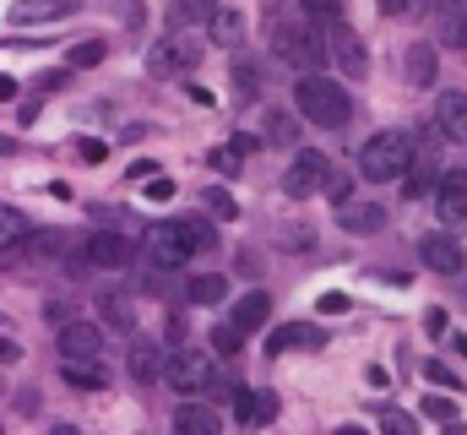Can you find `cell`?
Returning <instances> with one entry per match:
<instances>
[{
    "label": "cell",
    "mask_w": 467,
    "mask_h": 435,
    "mask_svg": "<svg viewBox=\"0 0 467 435\" xmlns=\"http://www.w3.org/2000/svg\"><path fill=\"white\" fill-rule=\"evenodd\" d=\"M202 202H207L218 218H239V202H234L229 191H218V186H207V191H202Z\"/></svg>",
    "instance_id": "34"
},
{
    "label": "cell",
    "mask_w": 467,
    "mask_h": 435,
    "mask_svg": "<svg viewBox=\"0 0 467 435\" xmlns=\"http://www.w3.org/2000/svg\"><path fill=\"white\" fill-rule=\"evenodd\" d=\"M218 430H223L218 408H207V403H180L174 408V435H218Z\"/></svg>",
    "instance_id": "17"
},
{
    "label": "cell",
    "mask_w": 467,
    "mask_h": 435,
    "mask_svg": "<svg viewBox=\"0 0 467 435\" xmlns=\"http://www.w3.org/2000/svg\"><path fill=\"white\" fill-rule=\"evenodd\" d=\"M294 104L305 120H316V125H348V88L343 82H332V77H321V71H310V77H299V88H294Z\"/></svg>",
    "instance_id": "1"
},
{
    "label": "cell",
    "mask_w": 467,
    "mask_h": 435,
    "mask_svg": "<svg viewBox=\"0 0 467 435\" xmlns=\"http://www.w3.org/2000/svg\"><path fill=\"white\" fill-rule=\"evenodd\" d=\"M5 99H16V82H11V77L0 71V104H5Z\"/></svg>",
    "instance_id": "48"
},
{
    "label": "cell",
    "mask_w": 467,
    "mask_h": 435,
    "mask_svg": "<svg viewBox=\"0 0 467 435\" xmlns=\"http://www.w3.org/2000/svg\"><path fill=\"white\" fill-rule=\"evenodd\" d=\"M207 27H213V44H239L244 38V16H239V5H218L213 16H207Z\"/></svg>",
    "instance_id": "24"
},
{
    "label": "cell",
    "mask_w": 467,
    "mask_h": 435,
    "mask_svg": "<svg viewBox=\"0 0 467 435\" xmlns=\"http://www.w3.org/2000/svg\"><path fill=\"white\" fill-rule=\"evenodd\" d=\"M446 435H467V425H462V419H451V425H446Z\"/></svg>",
    "instance_id": "49"
},
{
    "label": "cell",
    "mask_w": 467,
    "mask_h": 435,
    "mask_svg": "<svg viewBox=\"0 0 467 435\" xmlns=\"http://www.w3.org/2000/svg\"><path fill=\"white\" fill-rule=\"evenodd\" d=\"M152 348H136V359H130V370H136V381H147V376H158V359H147Z\"/></svg>",
    "instance_id": "40"
},
{
    "label": "cell",
    "mask_w": 467,
    "mask_h": 435,
    "mask_svg": "<svg viewBox=\"0 0 467 435\" xmlns=\"http://www.w3.org/2000/svg\"><path fill=\"white\" fill-rule=\"evenodd\" d=\"M424 376H430L435 387H457V376H451V370H446L441 359H430V365H424Z\"/></svg>",
    "instance_id": "43"
},
{
    "label": "cell",
    "mask_w": 467,
    "mask_h": 435,
    "mask_svg": "<svg viewBox=\"0 0 467 435\" xmlns=\"http://www.w3.org/2000/svg\"><path fill=\"white\" fill-rule=\"evenodd\" d=\"M435 213H441V223H467V169H441Z\"/></svg>",
    "instance_id": "8"
},
{
    "label": "cell",
    "mask_w": 467,
    "mask_h": 435,
    "mask_svg": "<svg viewBox=\"0 0 467 435\" xmlns=\"http://www.w3.org/2000/svg\"><path fill=\"white\" fill-rule=\"evenodd\" d=\"M435 38L446 49H467V5L462 0H435Z\"/></svg>",
    "instance_id": "11"
},
{
    "label": "cell",
    "mask_w": 467,
    "mask_h": 435,
    "mask_svg": "<svg viewBox=\"0 0 467 435\" xmlns=\"http://www.w3.org/2000/svg\"><path fill=\"white\" fill-rule=\"evenodd\" d=\"M196 60H202V49H196L191 33H169V38H158V44L147 49V71H152V77H185Z\"/></svg>",
    "instance_id": "4"
},
{
    "label": "cell",
    "mask_w": 467,
    "mask_h": 435,
    "mask_svg": "<svg viewBox=\"0 0 467 435\" xmlns=\"http://www.w3.org/2000/svg\"><path fill=\"white\" fill-rule=\"evenodd\" d=\"M424 414L441 419V425H451V419H457V403H451V398H424Z\"/></svg>",
    "instance_id": "37"
},
{
    "label": "cell",
    "mask_w": 467,
    "mask_h": 435,
    "mask_svg": "<svg viewBox=\"0 0 467 435\" xmlns=\"http://www.w3.org/2000/svg\"><path fill=\"white\" fill-rule=\"evenodd\" d=\"M321 191H327V196H332L337 207H348V196H353V180H348V175H327V186H321Z\"/></svg>",
    "instance_id": "35"
},
{
    "label": "cell",
    "mask_w": 467,
    "mask_h": 435,
    "mask_svg": "<svg viewBox=\"0 0 467 435\" xmlns=\"http://www.w3.org/2000/svg\"><path fill=\"white\" fill-rule=\"evenodd\" d=\"M408 153H413V142H408L402 131H380V136L364 142V153H358V175H364V180H402Z\"/></svg>",
    "instance_id": "2"
},
{
    "label": "cell",
    "mask_w": 467,
    "mask_h": 435,
    "mask_svg": "<svg viewBox=\"0 0 467 435\" xmlns=\"http://www.w3.org/2000/svg\"><path fill=\"white\" fill-rule=\"evenodd\" d=\"M77 5H82V0H16V5H11V22H22V27H27V22H60V16H71Z\"/></svg>",
    "instance_id": "18"
},
{
    "label": "cell",
    "mask_w": 467,
    "mask_h": 435,
    "mask_svg": "<svg viewBox=\"0 0 467 435\" xmlns=\"http://www.w3.org/2000/svg\"><path fill=\"white\" fill-rule=\"evenodd\" d=\"M104 55H109V44H99V38H82V44L66 55V66H71V71H93V66H104Z\"/></svg>",
    "instance_id": "28"
},
{
    "label": "cell",
    "mask_w": 467,
    "mask_h": 435,
    "mask_svg": "<svg viewBox=\"0 0 467 435\" xmlns=\"http://www.w3.org/2000/svg\"><path fill=\"white\" fill-rule=\"evenodd\" d=\"M191 300H196V305H218V300H229V278H223V272H202V278H191Z\"/></svg>",
    "instance_id": "26"
},
{
    "label": "cell",
    "mask_w": 467,
    "mask_h": 435,
    "mask_svg": "<svg viewBox=\"0 0 467 435\" xmlns=\"http://www.w3.org/2000/svg\"><path fill=\"white\" fill-rule=\"evenodd\" d=\"M239 343H244V337H239L234 326H213V354H239Z\"/></svg>",
    "instance_id": "36"
},
{
    "label": "cell",
    "mask_w": 467,
    "mask_h": 435,
    "mask_svg": "<svg viewBox=\"0 0 467 435\" xmlns=\"http://www.w3.org/2000/svg\"><path fill=\"white\" fill-rule=\"evenodd\" d=\"M419 261L430 267V272H441V278H451V272H462V245L451 239V234H424L419 239Z\"/></svg>",
    "instance_id": "9"
},
{
    "label": "cell",
    "mask_w": 467,
    "mask_h": 435,
    "mask_svg": "<svg viewBox=\"0 0 467 435\" xmlns=\"http://www.w3.org/2000/svg\"><path fill=\"white\" fill-rule=\"evenodd\" d=\"M408 82H419V88L435 82V49H430V44H413V49H408Z\"/></svg>",
    "instance_id": "27"
},
{
    "label": "cell",
    "mask_w": 467,
    "mask_h": 435,
    "mask_svg": "<svg viewBox=\"0 0 467 435\" xmlns=\"http://www.w3.org/2000/svg\"><path fill=\"white\" fill-rule=\"evenodd\" d=\"M16 359H22V348L11 337H0V365H16Z\"/></svg>",
    "instance_id": "44"
},
{
    "label": "cell",
    "mask_w": 467,
    "mask_h": 435,
    "mask_svg": "<svg viewBox=\"0 0 467 435\" xmlns=\"http://www.w3.org/2000/svg\"><path fill=\"white\" fill-rule=\"evenodd\" d=\"M213 11H218V0H174V5H169V27H174V33H191V27H202Z\"/></svg>",
    "instance_id": "22"
},
{
    "label": "cell",
    "mask_w": 467,
    "mask_h": 435,
    "mask_svg": "<svg viewBox=\"0 0 467 435\" xmlns=\"http://www.w3.org/2000/svg\"><path fill=\"white\" fill-rule=\"evenodd\" d=\"M380 435H419V425L402 408H380Z\"/></svg>",
    "instance_id": "32"
},
{
    "label": "cell",
    "mask_w": 467,
    "mask_h": 435,
    "mask_svg": "<svg viewBox=\"0 0 467 435\" xmlns=\"http://www.w3.org/2000/svg\"><path fill=\"white\" fill-rule=\"evenodd\" d=\"M299 5H305V16H310V22H327V27H332V22H343V5H337V0H299Z\"/></svg>",
    "instance_id": "33"
},
{
    "label": "cell",
    "mask_w": 467,
    "mask_h": 435,
    "mask_svg": "<svg viewBox=\"0 0 467 435\" xmlns=\"http://www.w3.org/2000/svg\"><path fill=\"white\" fill-rule=\"evenodd\" d=\"M294 136H299V120H294V114H277V109H272V114H266V142H272V147H288Z\"/></svg>",
    "instance_id": "29"
},
{
    "label": "cell",
    "mask_w": 467,
    "mask_h": 435,
    "mask_svg": "<svg viewBox=\"0 0 467 435\" xmlns=\"http://www.w3.org/2000/svg\"><path fill=\"white\" fill-rule=\"evenodd\" d=\"M82 256H88L93 267H125V261H130V239H119V234H93V239L82 245Z\"/></svg>",
    "instance_id": "19"
},
{
    "label": "cell",
    "mask_w": 467,
    "mask_h": 435,
    "mask_svg": "<svg viewBox=\"0 0 467 435\" xmlns=\"http://www.w3.org/2000/svg\"><path fill=\"white\" fill-rule=\"evenodd\" d=\"M337 223H343L348 234H375V228H386V207H375V202H369V207H364V202H348Z\"/></svg>",
    "instance_id": "25"
},
{
    "label": "cell",
    "mask_w": 467,
    "mask_h": 435,
    "mask_svg": "<svg viewBox=\"0 0 467 435\" xmlns=\"http://www.w3.org/2000/svg\"><path fill=\"white\" fill-rule=\"evenodd\" d=\"M327 175H332L327 153H299V158H294V169L283 175V196H294V202H310V196L327 186Z\"/></svg>",
    "instance_id": "6"
},
{
    "label": "cell",
    "mask_w": 467,
    "mask_h": 435,
    "mask_svg": "<svg viewBox=\"0 0 467 435\" xmlns=\"http://www.w3.org/2000/svg\"><path fill=\"white\" fill-rule=\"evenodd\" d=\"M234 419H239V425H272V419H277V398L239 387V392H234Z\"/></svg>",
    "instance_id": "16"
},
{
    "label": "cell",
    "mask_w": 467,
    "mask_h": 435,
    "mask_svg": "<svg viewBox=\"0 0 467 435\" xmlns=\"http://www.w3.org/2000/svg\"><path fill=\"white\" fill-rule=\"evenodd\" d=\"M185 93H191V104H202V109H213V104H218V99H213V93H207V88H196V82H191V88H185Z\"/></svg>",
    "instance_id": "45"
},
{
    "label": "cell",
    "mask_w": 467,
    "mask_h": 435,
    "mask_svg": "<svg viewBox=\"0 0 467 435\" xmlns=\"http://www.w3.org/2000/svg\"><path fill=\"white\" fill-rule=\"evenodd\" d=\"M457 354L467 359V332H457Z\"/></svg>",
    "instance_id": "52"
},
{
    "label": "cell",
    "mask_w": 467,
    "mask_h": 435,
    "mask_svg": "<svg viewBox=\"0 0 467 435\" xmlns=\"http://www.w3.org/2000/svg\"><path fill=\"white\" fill-rule=\"evenodd\" d=\"M424 326H430V337H441V332H446V311H430V316H424Z\"/></svg>",
    "instance_id": "46"
},
{
    "label": "cell",
    "mask_w": 467,
    "mask_h": 435,
    "mask_svg": "<svg viewBox=\"0 0 467 435\" xmlns=\"http://www.w3.org/2000/svg\"><path fill=\"white\" fill-rule=\"evenodd\" d=\"M266 316H272V300H266V294H244L229 326L239 332V337H244V332H261V326H266Z\"/></svg>",
    "instance_id": "23"
},
{
    "label": "cell",
    "mask_w": 467,
    "mask_h": 435,
    "mask_svg": "<svg viewBox=\"0 0 467 435\" xmlns=\"http://www.w3.org/2000/svg\"><path fill=\"white\" fill-rule=\"evenodd\" d=\"M104 354V332L93 322H66L60 326V359H99Z\"/></svg>",
    "instance_id": "10"
},
{
    "label": "cell",
    "mask_w": 467,
    "mask_h": 435,
    "mask_svg": "<svg viewBox=\"0 0 467 435\" xmlns=\"http://www.w3.org/2000/svg\"><path fill=\"white\" fill-rule=\"evenodd\" d=\"M277 55H283L288 66H299V77H310V71L327 60V38H321L316 27H294V22H283V27H277Z\"/></svg>",
    "instance_id": "3"
},
{
    "label": "cell",
    "mask_w": 467,
    "mask_h": 435,
    "mask_svg": "<svg viewBox=\"0 0 467 435\" xmlns=\"http://www.w3.org/2000/svg\"><path fill=\"white\" fill-rule=\"evenodd\" d=\"M104 153H109V147H104V142H82V158H88V164H99V158H104Z\"/></svg>",
    "instance_id": "47"
},
{
    "label": "cell",
    "mask_w": 467,
    "mask_h": 435,
    "mask_svg": "<svg viewBox=\"0 0 467 435\" xmlns=\"http://www.w3.org/2000/svg\"><path fill=\"white\" fill-rule=\"evenodd\" d=\"M147 196H152V202H169V196H174V180H163V175H147Z\"/></svg>",
    "instance_id": "39"
},
{
    "label": "cell",
    "mask_w": 467,
    "mask_h": 435,
    "mask_svg": "<svg viewBox=\"0 0 467 435\" xmlns=\"http://www.w3.org/2000/svg\"><path fill=\"white\" fill-rule=\"evenodd\" d=\"M294 348H327V332L310 322H288L266 337V354H294Z\"/></svg>",
    "instance_id": "13"
},
{
    "label": "cell",
    "mask_w": 467,
    "mask_h": 435,
    "mask_svg": "<svg viewBox=\"0 0 467 435\" xmlns=\"http://www.w3.org/2000/svg\"><path fill=\"white\" fill-rule=\"evenodd\" d=\"M321 38H327V49H332V60H337L343 77H364L369 71V55H364V44H358V33H353L348 22H332Z\"/></svg>",
    "instance_id": "7"
},
{
    "label": "cell",
    "mask_w": 467,
    "mask_h": 435,
    "mask_svg": "<svg viewBox=\"0 0 467 435\" xmlns=\"http://www.w3.org/2000/svg\"><path fill=\"white\" fill-rule=\"evenodd\" d=\"M435 180H441L435 158H430V153H408V169H402V191H408V202L430 196V191H435Z\"/></svg>",
    "instance_id": "15"
},
{
    "label": "cell",
    "mask_w": 467,
    "mask_h": 435,
    "mask_svg": "<svg viewBox=\"0 0 467 435\" xmlns=\"http://www.w3.org/2000/svg\"><path fill=\"white\" fill-rule=\"evenodd\" d=\"M163 376H169V387H174V392H207V387H213V354L180 348V354H169Z\"/></svg>",
    "instance_id": "5"
},
{
    "label": "cell",
    "mask_w": 467,
    "mask_h": 435,
    "mask_svg": "<svg viewBox=\"0 0 467 435\" xmlns=\"http://www.w3.org/2000/svg\"><path fill=\"white\" fill-rule=\"evenodd\" d=\"M435 131H441L446 142L467 147V93H441V104H435Z\"/></svg>",
    "instance_id": "12"
},
{
    "label": "cell",
    "mask_w": 467,
    "mask_h": 435,
    "mask_svg": "<svg viewBox=\"0 0 467 435\" xmlns=\"http://www.w3.org/2000/svg\"><path fill=\"white\" fill-rule=\"evenodd\" d=\"M49 435H82V430H77V425H55Z\"/></svg>",
    "instance_id": "50"
},
{
    "label": "cell",
    "mask_w": 467,
    "mask_h": 435,
    "mask_svg": "<svg viewBox=\"0 0 467 435\" xmlns=\"http://www.w3.org/2000/svg\"><path fill=\"white\" fill-rule=\"evenodd\" d=\"M316 311H327V316H343V311H348V294H321V300H316Z\"/></svg>",
    "instance_id": "42"
},
{
    "label": "cell",
    "mask_w": 467,
    "mask_h": 435,
    "mask_svg": "<svg viewBox=\"0 0 467 435\" xmlns=\"http://www.w3.org/2000/svg\"><path fill=\"white\" fill-rule=\"evenodd\" d=\"M174 228H180L185 256H202V250H213V245H218V228H213V223H202V218H174Z\"/></svg>",
    "instance_id": "21"
},
{
    "label": "cell",
    "mask_w": 467,
    "mask_h": 435,
    "mask_svg": "<svg viewBox=\"0 0 467 435\" xmlns=\"http://www.w3.org/2000/svg\"><path fill=\"white\" fill-rule=\"evenodd\" d=\"M234 88H239V99H255V71L250 66H234Z\"/></svg>",
    "instance_id": "38"
},
{
    "label": "cell",
    "mask_w": 467,
    "mask_h": 435,
    "mask_svg": "<svg viewBox=\"0 0 467 435\" xmlns=\"http://www.w3.org/2000/svg\"><path fill=\"white\" fill-rule=\"evenodd\" d=\"M147 256H152L158 267H185V261H191L174 223H152V228H147Z\"/></svg>",
    "instance_id": "14"
},
{
    "label": "cell",
    "mask_w": 467,
    "mask_h": 435,
    "mask_svg": "<svg viewBox=\"0 0 467 435\" xmlns=\"http://www.w3.org/2000/svg\"><path fill=\"white\" fill-rule=\"evenodd\" d=\"M60 376H66L71 387H88V392H104V387H109V370H104L99 359H60Z\"/></svg>",
    "instance_id": "20"
},
{
    "label": "cell",
    "mask_w": 467,
    "mask_h": 435,
    "mask_svg": "<svg viewBox=\"0 0 467 435\" xmlns=\"http://www.w3.org/2000/svg\"><path fill=\"white\" fill-rule=\"evenodd\" d=\"M22 234H27V223H22V213L0 207V250H16V245H22Z\"/></svg>",
    "instance_id": "31"
},
{
    "label": "cell",
    "mask_w": 467,
    "mask_h": 435,
    "mask_svg": "<svg viewBox=\"0 0 467 435\" xmlns=\"http://www.w3.org/2000/svg\"><path fill=\"white\" fill-rule=\"evenodd\" d=\"M380 11L386 16H413V11H424V0H380Z\"/></svg>",
    "instance_id": "41"
},
{
    "label": "cell",
    "mask_w": 467,
    "mask_h": 435,
    "mask_svg": "<svg viewBox=\"0 0 467 435\" xmlns=\"http://www.w3.org/2000/svg\"><path fill=\"white\" fill-rule=\"evenodd\" d=\"M0 153H16V142H11V136H0Z\"/></svg>",
    "instance_id": "53"
},
{
    "label": "cell",
    "mask_w": 467,
    "mask_h": 435,
    "mask_svg": "<svg viewBox=\"0 0 467 435\" xmlns=\"http://www.w3.org/2000/svg\"><path fill=\"white\" fill-rule=\"evenodd\" d=\"M332 435H369V430H358V425H343V430H332Z\"/></svg>",
    "instance_id": "51"
},
{
    "label": "cell",
    "mask_w": 467,
    "mask_h": 435,
    "mask_svg": "<svg viewBox=\"0 0 467 435\" xmlns=\"http://www.w3.org/2000/svg\"><path fill=\"white\" fill-rule=\"evenodd\" d=\"M22 250H27V256H66V239L38 228V234H22Z\"/></svg>",
    "instance_id": "30"
}]
</instances>
